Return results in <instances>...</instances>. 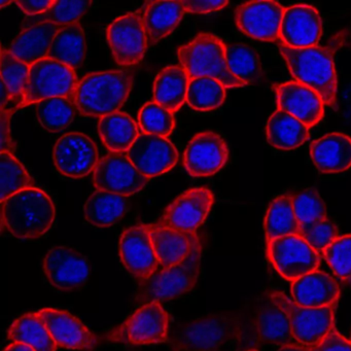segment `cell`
<instances>
[{"mask_svg":"<svg viewBox=\"0 0 351 351\" xmlns=\"http://www.w3.org/2000/svg\"><path fill=\"white\" fill-rule=\"evenodd\" d=\"M322 36V20L316 8L295 5L287 8L281 23L280 40L289 48L318 46Z\"/></svg>","mask_w":351,"mask_h":351,"instance_id":"44dd1931","label":"cell"},{"mask_svg":"<svg viewBox=\"0 0 351 351\" xmlns=\"http://www.w3.org/2000/svg\"><path fill=\"white\" fill-rule=\"evenodd\" d=\"M48 57L75 71L82 66L86 57V38L79 22L60 28L53 40Z\"/></svg>","mask_w":351,"mask_h":351,"instance_id":"d6a6232c","label":"cell"},{"mask_svg":"<svg viewBox=\"0 0 351 351\" xmlns=\"http://www.w3.org/2000/svg\"><path fill=\"white\" fill-rule=\"evenodd\" d=\"M5 351H36L29 345L24 343L14 342L5 349Z\"/></svg>","mask_w":351,"mask_h":351,"instance_id":"f907efd6","label":"cell"},{"mask_svg":"<svg viewBox=\"0 0 351 351\" xmlns=\"http://www.w3.org/2000/svg\"><path fill=\"white\" fill-rule=\"evenodd\" d=\"M256 326L258 338L263 342L282 346L295 341L287 312L273 301L270 295L258 310Z\"/></svg>","mask_w":351,"mask_h":351,"instance_id":"1f68e13d","label":"cell"},{"mask_svg":"<svg viewBox=\"0 0 351 351\" xmlns=\"http://www.w3.org/2000/svg\"><path fill=\"white\" fill-rule=\"evenodd\" d=\"M138 123L145 134L167 137L176 128L173 112L164 108L157 102H149L138 112Z\"/></svg>","mask_w":351,"mask_h":351,"instance_id":"b9f144b4","label":"cell"},{"mask_svg":"<svg viewBox=\"0 0 351 351\" xmlns=\"http://www.w3.org/2000/svg\"><path fill=\"white\" fill-rule=\"evenodd\" d=\"M57 346L75 351H93L100 339L69 312L45 308L38 312Z\"/></svg>","mask_w":351,"mask_h":351,"instance_id":"d6986e66","label":"cell"},{"mask_svg":"<svg viewBox=\"0 0 351 351\" xmlns=\"http://www.w3.org/2000/svg\"><path fill=\"white\" fill-rule=\"evenodd\" d=\"M44 272L53 287L71 291L87 283L91 266L81 252L69 246H56L45 258Z\"/></svg>","mask_w":351,"mask_h":351,"instance_id":"9a60e30c","label":"cell"},{"mask_svg":"<svg viewBox=\"0 0 351 351\" xmlns=\"http://www.w3.org/2000/svg\"><path fill=\"white\" fill-rule=\"evenodd\" d=\"M12 112L1 110L0 114V149L1 152H10L11 149V133H10V121Z\"/></svg>","mask_w":351,"mask_h":351,"instance_id":"c3c4849f","label":"cell"},{"mask_svg":"<svg viewBox=\"0 0 351 351\" xmlns=\"http://www.w3.org/2000/svg\"><path fill=\"white\" fill-rule=\"evenodd\" d=\"M79 82L75 69L49 57L42 59L30 65L22 108L50 98H73Z\"/></svg>","mask_w":351,"mask_h":351,"instance_id":"ba28073f","label":"cell"},{"mask_svg":"<svg viewBox=\"0 0 351 351\" xmlns=\"http://www.w3.org/2000/svg\"><path fill=\"white\" fill-rule=\"evenodd\" d=\"M293 213L301 227L326 219V207L315 189H305L291 196Z\"/></svg>","mask_w":351,"mask_h":351,"instance_id":"60d3db41","label":"cell"},{"mask_svg":"<svg viewBox=\"0 0 351 351\" xmlns=\"http://www.w3.org/2000/svg\"><path fill=\"white\" fill-rule=\"evenodd\" d=\"M188 13L182 1H149L145 5L147 44L154 46L176 30Z\"/></svg>","mask_w":351,"mask_h":351,"instance_id":"484cf974","label":"cell"},{"mask_svg":"<svg viewBox=\"0 0 351 351\" xmlns=\"http://www.w3.org/2000/svg\"><path fill=\"white\" fill-rule=\"evenodd\" d=\"M152 243L162 269H167L182 262L193 247L200 241L197 233H184L159 223L149 225Z\"/></svg>","mask_w":351,"mask_h":351,"instance_id":"d4e9b609","label":"cell"},{"mask_svg":"<svg viewBox=\"0 0 351 351\" xmlns=\"http://www.w3.org/2000/svg\"><path fill=\"white\" fill-rule=\"evenodd\" d=\"M149 178L134 167L124 153H112L102 158L93 173V184L97 191H106L129 197L141 192Z\"/></svg>","mask_w":351,"mask_h":351,"instance_id":"5bb4252c","label":"cell"},{"mask_svg":"<svg viewBox=\"0 0 351 351\" xmlns=\"http://www.w3.org/2000/svg\"><path fill=\"white\" fill-rule=\"evenodd\" d=\"M30 65L12 54L9 49L1 51V82L11 94L16 108H22L29 80Z\"/></svg>","mask_w":351,"mask_h":351,"instance_id":"74e56055","label":"cell"},{"mask_svg":"<svg viewBox=\"0 0 351 351\" xmlns=\"http://www.w3.org/2000/svg\"><path fill=\"white\" fill-rule=\"evenodd\" d=\"M350 337H351V330H350ZM350 340H351V339H350Z\"/></svg>","mask_w":351,"mask_h":351,"instance_id":"9f6ffc18","label":"cell"},{"mask_svg":"<svg viewBox=\"0 0 351 351\" xmlns=\"http://www.w3.org/2000/svg\"><path fill=\"white\" fill-rule=\"evenodd\" d=\"M242 332L239 318L209 315L174 328L168 341L176 351H219L223 347L240 340Z\"/></svg>","mask_w":351,"mask_h":351,"instance_id":"277c9868","label":"cell"},{"mask_svg":"<svg viewBox=\"0 0 351 351\" xmlns=\"http://www.w3.org/2000/svg\"><path fill=\"white\" fill-rule=\"evenodd\" d=\"M60 28L49 22L26 28L14 40L9 48L10 52L23 62L32 65L48 57L53 40Z\"/></svg>","mask_w":351,"mask_h":351,"instance_id":"4316f807","label":"cell"},{"mask_svg":"<svg viewBox=\"0 0 351 351\" xmlns=\"http://www.w3.org/2000/svg\"><path fill=\"white\" fill-rule=\"evenodd\" d=\"M322 256L339 278L348 280L351 277V234L337 238Z\"/></svg>","mask_w":351,"mask_h":351,"instance_id":"ee69618b","label":"cell"},{"mask_svg":"<svg viewBox=\"0 0 351 351\" xmlns=\"http://www.w3.org/2000/svg\"><path fill=\"white\" fill-rule=\"evenodd\" d=\"M250 351H258V350H256V349H254V350H250Z\"/></svg>","mask_w":351,"mask_h":351,"instance_id":"11a10c76","label":"cell"},{"mask_svg":"<svg viewBox=\"0 0 351 351\" xmlns=\"http://www.w3.org/2000/svg\"><path fill=\"white\" fill-rule=\"evenodd\" d=\"M91 5V1H54V5L48 11L27 22L28 27L46 22L60 27L77 23Z\"/></svg>","mask_w":351,"mask_h":351,"instance_id":"7bdbcfd3","label":"cell"},{"mask_svg":"<svg viewBox=\"0 0 351 351\" xmlns=\"http://www.w3.org/2000/svg\"><path fill=\"white\" fill-rule=\"evenodd\" d=\"M275 92L278 108L295 117L309 128L324 118L326 104L311 88L297 81H289L277 85Z\"/></svg>","mask_w":351,"mask_h":351,"instance_id":"7402d4cb","label":"cell"},{"mask_svg":"<svg viewBox=\"0 0 351 351\" xmlns=\"http://www.w3.org/2000/svg\"><path fill=\"white\" fill-rule=\"evenodd\" d=\"M8 337L14 342L29 345L36 351H56L57 344L36 313H28L13 322Z\"/></svg>","mask_w":351,"mask_h":351,"instance_id":"e575fe53","label":"cell"},{"mask_svg":"<svg viewBox=\"0 0 351 351\" xmlns=\"http://www.w3.org/2000/svg\"><path fill=\"white\" fill-rule=\"evenodd\" d=\"M267 141L274 149L291 151L310 138V128L295 117L277 108L266 125Z\"/></svg>","mask_w":351,"mask_h":351,"instance_id":"83f0119b","label":"cell"},{"mask_svg":"<svg viewBox=\"0 0 351 351\" xmlns=\"http://www.w3.org/2000/svg\"><path fill=\"white\" fill-rule=\"evenodd\" d=\"M188 13L210 14L225 9L229 3L228 1H193L186 0L182 1Z\"/></svg>","mask_w":351,"mask_h":351,"instance_id":"7dc6e473","label":"cell"},{"mask_svg":"<svg viewBox=\"0 0 351 351\" xmlns=\"http://www.w3.org/2000/svg\"><path fill=\"white\" fill-rule=\"evenodd\" d=\"M279 51L295 81L311 88L326 106L336 104L338 77L335 67V47L293 49L281 44Z\"/></svg>","mask_w":351,"mask_h":351,"instance_id":"7a4b0ae2","label":"cell"},{"mask_svg":"<svg viewBox=\"0 0 351 351\" xmlns=\"http://www.w3.org/2000/svg\"><path fill=\"white\" fill-rule=\"evenodd\" d=\"M228 159L229 147L225 139L213 131H204L195 135L186 145L184 165L193 178H207L223 169Z\"/></svg>","mask_w":351,"mask_h":351,"instance_id":"e0dca14e","label":"cell"},{"mask_svg":"<svg viewBox=\"0 0 351 351\" xmlns=\"http://www.w3.org/2000/svg\"><path fill=\"white\" fill-rule=\"evenodd\" d=\"M15 3L26 15L38 16L48 11L54 1H16Z\"/></svg>","mask_w":351,"mask_h":351,"instance_id":"681fc988","label":"cell"},{"mask_svg":"<svg viewBox=\"0 0 351 351\" xmlns=\"http://www.w3.org/2000/svg\"><path fill=\"white\" fill-rule=\"evenodd\" d=\"M1 205L3 226L18 239H38L54 225V203L46 192L36 186L16 193Z\"/></svg>","mask_w":351,"mask_h":351,"instance_id":"6da1fadb","label":"cell"},{"mask_svg":"<svg viewBox=\"0 0 351 351\" xmlns=\"http://www.w3.org/2000/svg\"><path fill=\"white\" fill-rule=\"evenodd\" d=\"M346 282L348 283L349 287H351V277L348 279V280H346Z\"/></svg>","mask_w":351,"mask_h":351,"instance_id":"db71d44e","label":"cell"},{"mask_svg":"<svg viewBox=\"0 0 351 351\" xmlns=\"http://www.w3.org/2000/svg\"><path fill=\"white\" fill-rule=\"evenodd\" d=\"M75 108L73 98H50L36 104V116L42 127L57 133L71 124L75 117Z\"/></svg>","mask_w":351,"mask_h":351,"instance_id":"f35d334b","label":"cell"},{"mask_svg":"<svg viewBox=\"0 0 351 351\" xmlns=\"http://www.w3.org/2000/svg\"><path fill=\"white\" fill-rule=\"evenodd\" d=\"M10 3H11V1H7V3H5V1H1V3H0V5H1V8H5V5H9Z\"/></svg>","mask_w":351,"mask_h":351,"instance_id":"f5cc1de1","label":"cell"},{"mask_svg":"<svg viewBox=\"0 0 351 351\" xmlns=\"http://www.w3.org/2000/svg\"><path fill=\"white\" fill-rule=\"evenodd\" d=\"M213 203L215 195L209 189H190L166 208L158 223L184 233H196L208 217Z\"/></svg>","mask_w":351,"mask_h":351,"instance_id":"4fadbf2b","label":"cell"},{"mask_svg":"<svg viewBox=\"0 0 351 351\" xmlns=\"http://www.w3.org/2000/svg\"><path fill=\"white\" fill-rule=\"evenodd\" d=\"M276 351H308L306 346L303 345L287 344L282 345L278 350Z\"/></svg>","mask_w":351,"mask_h":351,"instance_id":"816d5d0a","label":"cell"},{"mask_svg":"<svg viewBox=\"0 0 351 351\" xmlns=\"http://www.w3.org/2000/svg\"><path fill=\"white\" fill-rule=\"evenodd\" d=\"M129 160L145 178L162 176L178 161L176 145L167 137L141 133L127 152Z\"/></svg>","mask_w":351,"mask_h":351,"instance_id":"ac0fdd59","label":"cell"},{"mask_svg":"<svg viewBox=\"0 0 351 351\" xmlns=\"http://www.w3.org/2000/svg\"><path fill=\"white\" fill-rule=\"evenodd\" d=\"M285 10L277 1H250L236 9V24L240 32L254 40L278 42Z\"/></svg>","mask_w":351,"mask_h":351,"instance_id":"2e32d148","label":"cell"},{"mask_svg":"<svg viewBox=\"0 0 351 351\" xmlns=\"http://www.w3.org/2000/svg\"><path fill=\"white\" fill-rule=\"evenodd\" d=\"M310 156L322 173H342L351 167V138L340 132L328 133L312 143Z\"/></svg>","mask_w":351,"mask_h":351,"instance_id":"cb8c5ba5","label":"cell"},{"mask_svg":"<svg viewBox=\"0 0 351 351\" xmlns=\"http://www.w3.org/2000/svg\"><path fill=\"white\" fill-rule=\"evenodd\" d=\"M190 77L182 65H170L158 73L154 84V99L171 112H176L186 101Z\"/></svg>","mask_w":351,"mask_h":351,"instance_id":"f1b7e54d","label":"cell"},{"mask_svg":"<svg viewBox=\"0 0 351 351\" xmlns=\"http://www.w3.org/2000/svg\"><path fill=\"white\" fill-rule=\"evenodd\" d=\"M145 7L117 18L106 30L108 44L114 61L123 67L138 64L147 52Z\"/></svg>","mask_w":351,"mask_h":351,"instance_id":"30bf717a","label":"cell"},{"mask_svg":"<svg viewBox=\"0 0 351 351\" xmlns=\"http://www.w3.org/2000/svg\"><path fill=\"white\" fill-rule=\"evenodd\" d=\"M130 208L127 197L106 191H96L88 199L84 213L88 223L94 227L108 228L118 223Z\"/></svg>","mask_w":351,"mask_h":351,"instance_id":"f546056e","label":"cell"},{"mask_svg":"<svg viewBox=\"0 0 351 351\" xmlns=\"http://www.w3.org/2000/svg\"><path fill=\"white\" fill-rule=\"evenodd\" d=\"M270 298L287 312L291 334L300 345L314 346L322 342L334 328L335 305L324 308L302 307L280 291H273Z\"/></svg>","mask_w":351,"mask_h":351,"instance_id":"9c48e42d","label":"cell"},{"mask_svg":"<svg viewBox=\"0 0 351 351\" xmlns=\"http://www.w3.org/2000/svg\"><path fill=\"white\" fill-rule=\"evenodd\" d=\"M227 88L211 77L190 79L186 101L197 112H213L223 106Z\"/></svg>","mask_w":351,"mask_h":351,"instance_id":"d590c367","label":"cell"},{"mask_svg":"<svg viewBox=\"0 0 351 351\" xmlns=\"http://www.w3.org/2000/svg\"><path fill=\"white\" fill-rule=\"evenodd\" d=\"M291 293L297 305L324 308L337 303L340 297V287L332 276L316 270L293 281Z\"/></svg>","mask_w":351,"mask_h":351,"instance_id":"603a6c76","label":"cell"},{"mask_svg":"<svg viewBox=\"0 0 351 351\" xmlns=\"http://www.w3.org/2000/svg\"><path fill=\"white\" fill-rule=\"evenodd\" d=\"M267 242L289 235H300L301 226L293 213L291 196L277 197L267 209L264 223Z\"/></svg>","mask_w":351,"mask_h":351,"instance_id":"836d02e7","label":"cell"},{"mask_svg":"<svg viewBox=\"0 0 351 351\" xmlns=\"http://www.w3.org/2000/svg\"><path fill=\"white\" fill-rule=\"evenodd\" d=\"M317 254L324 250L339 237L337 226L330 219H326L318 223L301 227L300 235Z\"/></svg>","mask_w":351,"mask_h":351,"instance_id":"f6af8a7d","label":"cell"},{"mask_svg":"<svg viewBox=\"0 0 351 351\" xmlns=\"http://www.w3.org/2000/svg\"><path fill=\"white\" fill-rule=\"evenodd\" d=\"M306 348L308 351H351V340L342 336L334 326L322 342Z\"/></svg>","mask_w":351,"mask_h":351,"instance_id":"bcb514c9","label":"cell"},{"mask_svg":"<svg viewBox=\"0 0 351 351\" xmlns=\"http://www.w3.org/2000/svg\"><path fill=\"white\" fill-rule=\"evenodd\" d=\"M226 49L227 46L219 36L204 32L178 49V60L190 79L211 77L221 82L227 89L245 87L246 84L230 71Z\"/></svg>","mask_w":351,"mask_h":351,"instance_id":"5b68a950","label":"cell"},{"mask_svg":"<svg viewBox=\"0 0 351 351\" xmlns=\"http://www.w3.org/2000/svg\"><path fill=\"white\" fill-rule=\"evenodd\" d=\"M132 86V75L127 71L92 73L79 82L73 100L83 116L101 119L119 112Z\"/></svg>","mask_w":351,"mask_h":351,"instance_id":"3957f363","label":"cell"},{"mask_svg":"<svg viewBox=\"0 0 351 351\" xmlns=\"http://www.w3.org/2000/svg\"><path fill=\"white\" fill-rule=\"evenodd\" d=\"M53 160L61 176L82 178L94 173L99 163V155L95 143L90 137L81 132H71L57 141Z\"/></svg>","mask_w":351,"mask_h":351,"instance_id":"7c38bea8","label":"cell"},{"mask_svg":"<svg viewBox=\"0 0 351 351\" xmlns=\"http://www.w3.org/2000/svg\"><path fill=\"white\" fill-rule=\"evenodd\" d=\"M202 244L199 241L182 262L158 270L149 278L139 282L135 301L137 304L170 301L192 291L200 274Z\"/></svg>","mask_w":351,"mask_h":351,"instance_id":"8992f818","label":"cell"},{"mask_svg":"<svg viewBox=\"0 0 351 351\" xmlns=\"http://www.w3.org/2000/svg\"><path fill=\"white\" fill-rule=\"evenodd\" d=\"M120 256L127 270L143 281L159 270L149 226H133L125 230L120 239Z\"/></svg>","mask_w":351,"mask_h":351,"instance_id":"ffe728a7","label":"cell"},{"mask_svg":"<svg viewBox=\"0 0 351 351\" xmlns=\"http://www.w3.org/2000/svg\"><path fill=\"white\" fill-rule=\"evenodd\" d=\"M98 133L112 153H125L139 136L136 123L126 112H118L100 119Z\"/></svg>","mask_w":351,"mask_h":351,"instance_id":"4dcf8cb0","label":"cell"},{"mask_svg":"<svg viewBox=\"0 0 351 351\" xmlns=\"http://www.w3.org/2000/svg\"><path fill=\"white\" fill-rule=\"evenodd\" d=\"M0 199L1 202L25 189L34 186V180L11 152L0 153Z\"/></svg>","mask_w":351,"mask_h":351,"instance_id":"ab89813d","label":"cell"},{"mask_svg":"<svg viewBox=\"0 0 351 351\" xmlns=\"http://www.w3.org/2000/svg\"><path fill=\"white\" fill-rule=\"evenodd\" d=\"M267 243L270 262L275 270L287 280L293 282L317 270L319 267V254L301 236H285Z\"/></svg>","mask_w":351,"mask_h":351,"instance_id":"8fae6325","label":"cell"},{"mask_svg":"<svg viewBox=\"0 0 351 351\" xmlns=\"http://www.w3.org/2000/svg\"><path fill=\"white\" fill-rule=\"evenodd\" d=\"M228 66L234 77L246 85L256 83L262 77V65L258 53L247 45L235 43L226 49Z\"/></svg>","mask_w":351,"mask_h":351,"instance_id":"8d00e7d4","label":"cell"},{"mask_svg":"<svg viewBox=\"0 0 351 351\" xmlns=\"http://www.w3.org/2000/svg\"><path fill=\"white\" fill-rule=\"evenodd\" d=\"M169 315L160 302L139 308L126 322L106 335V340L117 344L152 345L167 342Z\"/></svg>","mask_w":351,"mask_h":351,"instance_id":"52a82bcc","label":"cell"}]
</instances>
